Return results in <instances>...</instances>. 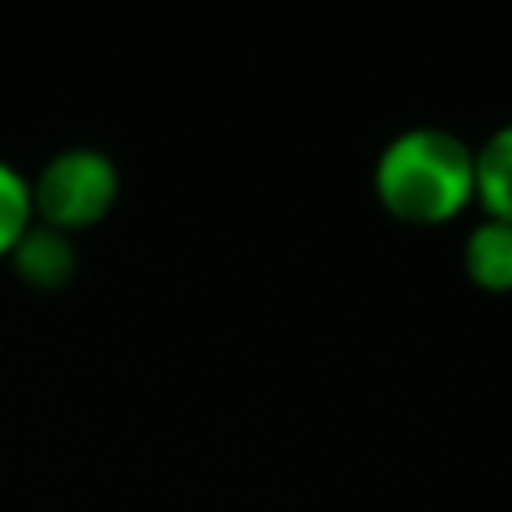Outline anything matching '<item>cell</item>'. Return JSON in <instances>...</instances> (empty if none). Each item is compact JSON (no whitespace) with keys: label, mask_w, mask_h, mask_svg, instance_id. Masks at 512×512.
<instances>
[{"label":"cell","mask_w":512,"mask_h":512,"mask_svg":"<svg viewBox=\"0 0 512 512\" xmlns=\"http://www.w3.org/2000/svg\"><path fill=\"white\" fill-rule=\"evenodd\" d=\"M472 176L488 212L512 220V124L484 140V148L472 156Z\"/></svg>","instance_id":"obj_5"},{"label":"cell","mask_w":512,"mask_h":512,"mask_svg":"<svg viewBox=\"0 0 512 512\" xmlns=\"http://www.w3.org/2000/svg\"><path fill=\"white\" fill-rule=\"evenodd\" d=\"M464 264L484 288H512V220H484L464 244Z\"/></svg>","instance_id":"obj_3"},{"label":"cell","mask_w":512,"mask_h":512,"mask_svg":"<svg viewBox=\"0 0 512 512\" xmlns=\"http://www.w3.org/2000/svg\"><path fill=\"white\" fill-rule=\"evenodd\" d=\"M12 252H16V268L28 280H36V284L52 288V284H60L72 272V244L52 224H36V228L28 224L20 232V240L12 244Z\"/></svg>","instance_id":"obj_4"},{"label":"cell","mask_w":512,"mask_h":512,"mask_svg":"<svg viewBox=\"0 0 512 512\" xmlns=\"http://www.w3.org/2000/svg\"><path fill=\"white\" fill-rule=\"evenodd\" d=\"M28 216H32V188L12 164L0 160V252H8L20 240Z\"/></svg>","instance_id":"obj_6"},{"label":"cell","mask_w":512,"mask_h":512,"mask_svg":"<svg viewBox=\"0 0 512 512\" xmlns=\"http://www.w3.org/2000/svg\"><path fill=\"white\" fill-rule=\"evenodd\" d=\"M376 192L404 220H444L472 192V152L448 128H408L376 160Z\"/></svg>","instance_id":"obj_1"},{"label":"cell","mask_w":512,"mask_h":512,"mask_svg":"<svg viewBox=\"0 0 512 512\" xmlns=\"http://www.w3.org/2000/svg\"><path fill=\"white\" fill-rule=\"evenodd\" d=\"M32 188V208L52 228L92 224L116 196V164L96 148L56 152Z\"/></svg>","instance_id":"obj_2"}]
</instances>
